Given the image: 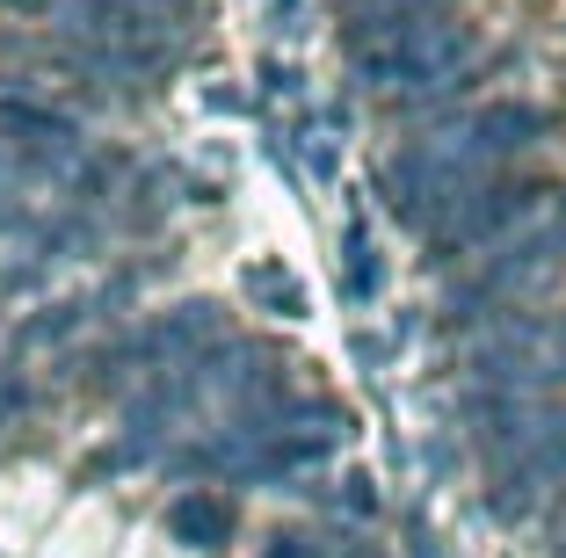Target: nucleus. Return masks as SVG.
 Masks as SVG:
<instances>
[{
  "mask_svg": "<svg viewBox=\"0 0 566 558\" xmlns=\"http://www.w3.org/2000/svg\"><path fill=\"white\" fill-rule=\"evenodd\" d=\"M545 197H552L545 181H480V189H465V197L429 225V246H436L429 262H450V254H465V246H480V240H494V232L523 225Z\"/></svg>",
  "mask_w": 566,
  "mask_h": 558,
  "instance_id": "obj_1",
  "label": "nucleus"
},
{
  "mask_svg": "<svg viewBox=\"0 0 566 558\" xmlns=\"http://www.w3.org/2000/svg\"><path fill=\"white\" fill-rule=\"evenodd\" d=\"M370 8H443V0H349V15H370Z\"/></svg>",
  "mask_w": 566,
  "mask_h": 558,
  "instance_id": "obj_9",
  "label": "nucleus"
},
{
  "mask_svg": "<svg viewBox=\"0 0 566 558\" xmlns=\"http://www.w3.org/2000/svg\"><path fill=\"white\" fill-rule=\"evenodd\" d=\"M167 529L203 551V544H226V529H233V508H226L218 493L189 486V493H175V501H167Z\"/></svg>",
  "mask_w": 566,
  "mask_h": 558,
  "instance_id": "obj_3",
  "label": "nucleus"
},
{
  "mask_svg": "<svg viewBox=\"0 0 566 558\" xmlns=\"http://www.w3.org/2000/svg\"><path fill=\"white\" fill-rule=\"evenodd\" d=\"M269 22H276V30H291V22H298V0H269Z\"/></svg>",
  "mask_w": 566,
  "mask_h": 558,
  "instance_id": "obj_10",
  "label": "nucleus"
},
{
  "mask_svg": "<svg viewBox=\"0 0 566 558\" xmlns=\"http://www.w3.org/2000/svg\"><path fill=\"white\" fill-rule=\"evenodd\" d=\"M378 291V254H370L364 225H349V297H370Z\"/></svg>",
  "mask_w": 566,
  "mask_h": 558,
  "instance_id": "obj_7",
  "label": "nucleus"
},
{
  "mask_svg": "<svg viewBox=\"0 0 566 558\" xmlns=\"http://www.w3.org/2000/svg\"><path fill=\"white\" fill-rule=\"evenodd\" d=\"M545 131H552V116L531 109V102H486V109L465 116V131L450 138V152H458V167H465L472 181H486V167H494V160L537 146Z\"/></svg>",
  "mask_w": 566,
  "mask_h": 558,
  "instance_id": "obj_2",
  "label": "nucleus"
},
{
  "mask_svg": "<svg viewBox=\"0 0 566 558\" xmlns=\"http://www.w3.org/2000/svg\"><path fill=\"white\" fill-rule=\"evenodd\" d=\"M349 508H356V515H378V493H370V478H349Z\"/></svg>",
  "mask_w": 566,
  "mask_h": 558,
  "instance_id": "obj_8",
  "label": "nucleus"
},
{
  "mask_svg": "<svg viewBox=\"0 0 566 558\" xmlns=\"http://www.w3.org/2000/svg\"><path fill=\"white\" fill-rule=\"evenodd\" d=\"M132 175H138L132 152H102V160H87V167H81V189H87V203H95V197H117Z\"/></svg>",
  "mask_w": 566,
  "mask_h": 558,
  "instance_id": "obj_6",
  "label": "nucleus"
},
{
  "mask_svg": "<svg viewBox=\"0 0 566 558\" xmlns=\"http://www.w3.org/2000/svg\"><path fill=\"white\" fill-rule=\"evenodd\" d=\"M87 319V305H51V313H36V319H22L15 327V348H44V341H66L73 327Z\"/></svg>",
  "mask_w": 566,
  "mask_h": 558,
  "instance_id": "obj_5",
  "label": "nucleus"
},
{
  "mask_svg": "<svg viewBox=\"0 0 566 558\" xmlns=\"http://www.w3.org/2000/svg\"><path fill=\"white\" fill-rule=\"evenodd\" d=\"M262 558H313V551H305L298 537H276V551H262Z\"/></svg>",
  "mask_w": 566,
  "mask_h": 558,
  "instance_id": "obj_11",
  "label": "nucleus"
},
{
  "mask_svg": "<svg viewBox=\"0 0 566 558\" xmlns=\"http://www.w3.org/2000/svg\"><path fill=\"white\" fill-rule=\"evenodd\" d=\"M240 283H248V297H262L269 313H283V319H298V313H305V291L283 276L276 262H248V276H240Z\"/></svg>",
  "mask_w": 566,
  "mask_h": 558,
  "instance_id": "obj_4",
  "label": "nucleus"
}]
</instances>
